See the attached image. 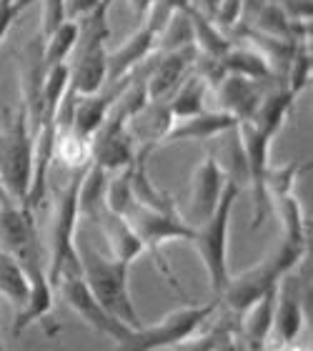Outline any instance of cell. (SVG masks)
Masks as SVG:
<instances>
[{"instance_id": "6da1fadb", "label": "cell", "mask_w": 313, "mask_h": 351, "mask_svg": "<svg viewBox=\"0 0 313 351\" xmlns=\"http://www.w3.org/2000/svg\"><path fill=\"white\" fill-rule=\"evenodd\" d=\"M306 249L308 246H303V243H296L281 236V241L261 261L243 269L236 276H228L226 286L218 296V306H226L231 316H240L251 304L273 291L286 274L296 271L301 258L306 256Z\"/></svg>"}, {"instance_id": "7a4b0ae2", "label": "cell", "mask_w": 313, "mask_h": 351, "mask_svg": "<svg viewBox=\"0 0 313 351\" xmlns=\"http://www.w3.org/2000/svg\"><path fill=\"white\" fill-rule=\"evenodd\" d=\"M75 251H78L80 276L95 296V301L125 326H131V329L143 326L138 308L133 304L131 286H128V269L131 266L105 256V254H98L80 239H75Z\"/></svg>"}, {"instance_id": "3957f363", "label": "cell", "mask_w": 313, "mask_h": 351, "mask_svg": "<svg viewBox=\"0 0 313 351\" xmlns=\"http://www.w3.org/2000/svg\"><path fill=\"white\" fill-rule=\"evenodd\" d=\"M33 125L23 103L8 108L0 123V186L15 204L28 206L33 183Z\"/></svg>"}, {"instance_id": "277c9868", "label": "cell", "mask_w": 313, "mask_h": 351, "mask_svg": "<svg viewBox=\"0 0 313 351\" xmlns=\"http://www.w3.org/2000/svg\"><path fill=\"white\" fill-rule=\"evenodd\" d=\"M240 196V186L236 181L228 178L226 189L221 193L218 206L211 213V219L203 221L201 226L193 228L190 241L196 249L198 258L203 263L205 276H208V286L216 296H221L223 286L228 281V223H231V213L234 206Z\"/></svg>"}, {"instance_id": "5b68a950", "label": "cell", "mask_w": 313, "mask_h": 351, "mask_svg": "<svg viewBox=\"0 0 313 351\" xmlns=\"http://www.w3.org/2000/svg\"><path fill=\"white\" fill-rule=\"evenodd\" d=\"M86 169L71 171L68 181L63 183L55 193V213H53V236L51 251H48V263H45V276L55 289L58 278L66 271L80 269L78 251H75V239H78V183Z\"/></svg>"}, {"instance_id": "8992f818", "label": "cell", "mask_w": 313, "mask_h": 351, "mask_svg": "<svg viewBox=\"0 0 313 351\" xmlns=\"http://www.w3.org/2000/svg\"><path fill=\"white\" fill-rule=\"evenodd\" d=\"M218 308V301H208L201 306H181L168 311L160 322L143 324L138 329H133L123 341H118L113 351H155V349H173L178 341L193 334V331L211 319Z\"/></svg>"}, {"instance_id": "52a82bcc", "label": "cell", "mask_w": 313, "mask_h": 351, "mask_svg": "<svg viewBox=\"0 0 313 351\" xmlns=\"http://www.w3.org/2000/svg\"><path fill=\"white\" fill-rule=\"evenodd\" d=\"M123 219L128 221L133 234L140 239L143 249L153 256L155 266L168 278V284H173L178 289V281H175L173 271H171V263L163 256V243L190 241L193 226H188L186 219L178 211H151V208H143V206H136V204L131 206V211L125 213Z\"/></svg>"}, {"instance_id": "ba28073f", "label": "cell", "mask_w": 313, "mask_h": 351, "mask_svg": "<svg viewBox=\"0 0 313 351\" xmlns=\"http://www.w3.org/2000/svg\"><path fill=\"white\" fill-rule=\"evenodd\" d=\"M240 141V151H243V166H246V186L251 189V198H253V219H251V226L258 228L268 216L271 201L266 196V178H268V148L271 141L263 131H258L253 123H243L236 125Z\"/></svg>"}, {"instance_id": "9c48e42d", "label": "cell", "mask_w": 313, "mask_h": 351, "mask_svg": "<svg viewBox=\"0 0 313 351\" xmlns=\"http://www.w3.org/2000/svg\"><path fill=\"white\" fill-rule=\"evenodd\" d=\"M55 289L60 291V296H63V301H66L68 306L73 308L80 322H86L95 334L108 337L113 344L123 341V339L133 331L131 326H125V324H121L118 319H113V316L95 301V296L86 286L83 276H80V269L66 271V274L58 278Z\"/></svg>"}, {"instance_id": "30bf717a", "label": "cell", "mask_w": 313, "mask_h": 351, "mask_svg": "<svg viewBox=\"0 0 313 351\" xmlns=\"http://www.w3.org/2000/svg\"><path fill=\"white\" fill-rule=\"evenodd\" d=\"M136 156H138V148L128 131V118L116 108H110L108 118L90 136V163L101 166L105 173H118L123 169H131Z\"/></svg>"}, {"instance_id": "8fae6325", "label": "cell", "mask_w": 313, "mask_h": 351, "mask_svg": "<svg viewBox=\"0 0 313 351\" xmlns=\"http://www.w3.org/2000/svg\"><path fill=\"white\" fill-rule=\"evenodd\" d=\"M308 306V289L303 286L299 271L286 274L276 286V306H273V329L276 341L281 346L299 344L303 331V316Z\"/></svg>"}, {"instance_id": "7c38bea8", "label": "cell", "mask_w": 313, "mask_h": 351, "mask_svg": "<svg viewBox=\"0 0 313 351\" xmlns=\"http://www.w3.org/2000/svg\"><path fill=\"white\" fill-rule=\"evenodd\" d=\"M228 173L218 163L213 154H205L196 163L193 176H190V196H188V226H201L203 221L211 219V213L218 206V198L226 189Z\"/></svg>"}, {"instance_id": "4fadbf2b", "label": "cell", "mask_w": 313, "mask_h": 351, "mask_svg": "<svg viewBox=\"0 0 313 351\" xmlns=\"http://www.w3.org/2000/svg\"><path fill=\"white\" fill-rule=\"evenodd\" d=\"M193 60H196V48L163 53L158 58V63L146 73L148 101H168L173 95L175 88L190 75Z\"/></svg>"}, {"instance_id": "5bb4252c", "label": "cell", "mask_w": 313, "mask_h": 351, "mask_svg": "<svg viewBox=\"0 0 313 351\" xmlns=\"http://www.w3.org/2000/svg\"><path fill=\"white\" fill-rule=\"evenodd\" d=\"M155 48V30L148 23H138V28L118 45L116 51H108L105 66H108V83H121L128 75L136 73V68L148 53Z\"/></svg>"}, {"instance_id": "9a60e30c", "label": "cell", "mask_w": 313, "mask_h": 351, "mask_svg": "<svg viewBox=\"0 0 313 351\" xmlns=\"http://www.w3.org/2000/svg\"><path fill=\"white\" fill-rule=\"evenodd\" d=\"M121 88H123V81L113 83V86L103 88V90L90 93V95L73 93V106H71V131H75L78 136L90 141V136H93V133L103 125V121L108 118L113 103H116V98L121 95Z\"/></svg>"}, {"instance_id": "2e32d148", "label": "cell", "mask_w": 313, "mask_h": 351, "mask_svg": "<svg viewBox=\"0 0 313 351\" xmlns=\"http://www.w3.org/2000/svg\"><path fill=\"white\" fill-rule=\"evenodd\" d=\"M173 116L168 110L166 101H148L136 116L128 121V131H131L133 141L138 143L136 148L140 151H153L155 146L163 143L166 133L173 125Z\"/></svg>"}, {"instance_id": "e0dca14e", "label": "cell", "mask_w": 313, "mask_h": 351, "mask_svg": "<svg viewBox=\"0 0 313 351\" xmlns=\"http://www.w3.org/2000/svg\"><path fill=\"white\" fill-rule=\"evenodd\" d=\"M216 95H218V110L234 116L238 123L243 121H251V116L255 113L258 103H261V83L248 81V78H240V75L228 73L223 81L216 88Z\"/></svg>"}, {"instance_id": "ac0fdd59", "label": "cell", "mask_w": 313, "mask_h": 351, "mask_svg": "<svg viewBox=\"0 0 313 351\" xmlns=\"http://www.w3.org/2000/svg\"><path fill=\"white\" fill-rule=\"evenodd\" d=\"M236 125H238V121L234 116L223 113V110H203V113H198V116L188 118V121H175L160 146H166V143H181V141L216 138L221 133H231Z\"/></svg>"}, {"instance_id": "d6986e66", "label": "cell", "mask_w": 313, "mask_h": 351, "mask_svg": "<svg viewBox=\"0 0 313 351\" xmlns=\"http://www.w3.org/2000/svg\"><path fill=\"white\" fill-rule=\"evenodd\" d=\"M93 223L101 226L103 239H105V243H108V251H110L108 256L110 258L123 261V263L131 266L140 254H146L140 239L133 234V228L128 226V221H125L123 216H116V213H110L108 208H105V211H103Z\"/></svg>"}, {"instance_id": "ffe728a7", "label": "cell", "mask_w": 313, "mask_h": 351, "mask_svg": "<svg viewBox=\"0 0 313 351\" xmlns=\"http://www.w3.org/2000/svg\"><path fill=\"white\" fill-rule=\"evenodd\" d=\"M28 299L18 311H15V319L10 324V331L13 337H21L23 331L33 326L36 322L45 319L53 308V286L45 276V271H36V274H28Z\"/></svg>"}, {"instance_id": "44dd1931", "label": "cell", "mask_w": 313, "mask_h": 351, "mask_svg": "<svg viewBox=\"0 0 313 351\" xmlns=\"http://www.w3.org/2000/svg\"><path fill=\"white\" fill-rule=\"evenodd\" d=\"M273 306H276V289L251 304L238 316L240 319V341L248 351H263L273 329Z\"/></svg>"}, {"instance_id": "7402d4cb", "label": "cell", "mask_w": 313, "mask_h": 351, "mask_svg": "<svg viewBox=\"0 0 313 351\" xmlns=\"http://www.w3.org/2000/svg\"><path fill=\"white\" fill-rule=\"evenodd\" d=\"M293 103H296V98L286 90V86L273 88V90L261 95V103H258V108H255L248 123H253L268 138H276V133L281 131V125L286 123V118L291 113Z\"/></svg>"}, {"instance_id": "603a6c76", "label": "cell", "mask_w": 313, "mask_h": 351, "mask_svg": "<svg viewBox=\"0 0 313 351\" xmlns=\"http://www.w3.org/2000/svg\"><path fill=\"white\" fill-rule=\"evenodd\" d=\"M105 183H108V173L90 163L78 183V216L80 219L95 221L105 211Z\"/></svg>"}, {"instance_id": "cb8c5ba5", "label": "cell", "mask_w": 313, "mask_h": 351, "mask_svg": "<svg viewBox=\"0 0 313 351\" xmlns=\"http://www.w3.org/2000/svg\"><path fill=\"white\" fill-rule=\"evenodd\" d=\"M221 66L223 71L231 75H240V78H248V81H255V83H271L276 75L271 71V66L266 63L261 53L255 51V48H231V51L221 58Z\"/></svg>"}, {"instance_id": "d4e9b609", "label": "cell", "mask_w": 313, "mask_h": 351, "mask_svg": "<svg viewBox=\"0 0 313 351\" xmlns=\"http://www.w3.org/2000/svg\"><path fill=\"white\" fill-rule=\"evenodd\" d=\"M188 15H190V25H193V48H196V53L221 60L234 48V43L223 36V30H218V25L208 15H201L193 8H188Z\"/></svg>"}, {"instance_id": "484cf974", "label": "cell", "mask_w": 313, "mask_h": 351, "mask_svg": "<svg viewBox=\"0 0 313 351\" xmlns=\"http://www.w3.org/2000/svg\"><path fill=\"white\" fill-rule=\"evenodd\" d=\"M205 83L198 78V75L190 73L181 86L175 88L173 95L166 101L168 110H171V116L173 121H188V118L198 116V113H203V103H205Z\"/></svg>"}, {"instance_id": "4316f807", "label": "cell", "mask_w": 313, "mask_h": 351, "mask_svg": "<svg viewBox=\"0 0 313 351\" xmlns=\"http://www.w3.org/2000/svg\"><path fill=\"white\" fill-rule=\"evenodd\" d=\"M205 322L183 341H178L173 346V351H216L231 334H236V324L231 319V314L221 316L218 322H213L211 326H205Z\"/></svg>"}, {"instance_id": "83f0119b", "label": "cell", "mask_w": 313, "mask_h": 351, "mask_svg": "<svg viewBox=\"0 0 313 351\" xmlns=\"http://www.w3.org/2000/svg\"><path fill=\"white\" fill-rule=\"evenodd\" d=\"M276 204L278 221H281V228H284V239H291L296 243H303L308 246V223L303 219V211H301V204L296 193H281V196L271 198Z\"/></svg>"}, {"instance_id": "f1b7e54d", "label": "cell", "mask_w": 313, "mask_h": 351, "mask_svg": "<svg viewBox=\"0 0 313 351\" xmlns=\"http://www.w3.org/2000/svg\"><path fill=\"white\" fill-rule=\"evenodd\" d=\"M155 45L163 53H175V51H188L193 48V25H190L188 8L178 10L166 21V25L158 30L155 36Z\"/></svg>"}, {"instance_id": "f546056e", "label": "cell", "mask_w": 313, "mask_h": 351, "mask_svg": "<svg viewBox=\"0 0 313 351\" xmlns=\"http://www.w3.org/2000/svg\"><path fill=\"white\" fill-rule=\"evenodd\" d=\"M53 158H58L68 171H78L90 166V141L78 136L75 131H58L55 133V148Z\"/></svg>"}, {"instance_id": "4dcf8cb0", "label": "cell", "mask_w": 313, "mask_h": 351, "mask_svg": "<svg viewBox=\"0 0 313 351\" xmlns=\"http://www.w3.org/2000/svg\"><path fill=\"white\" fill-rule=\"evenodd\" d=\"M28 276L10 254L0 249V293L15 306V311L28 299Z\"/></svg>"}, {"instance_id": "1f68e13d", "label": "cell", "mask_w": 313, "mask_h": 351, "mask_svg": "<svg viewBox=\"0 0 313 351\" xmlns=\"http://www.w3.org/2000/svg\"><path fill=\"white\" fill-rule=\"evenodd\" d=\"M75 40H78V23L73 21H63L53 33H48L43 38L45 68L58 66V63H68V58H71V53L75 48Z\"/></svg>"}, {"instance_id": "d6a6232c", "label": "cell", "mask_w": 313, "mask_h": 351, "mask_svg": "<svg viewBox=\"0 0 313 351\" xmlns=\"http://www.w3.org/2000/svg\"><path fill=\"white\" fill-rule=\"evenodd\" d=\"M308 81H311V53H308L306 45L299 43L291 63L286 68V90H288L293 98H299L308 88Z\"/></svg>"}, {"instance_id": "836d02e7", "label": "cell", "mask_w": 313, "mask_h": 351, "mask_svg": "<svg viewBox=\"0 0 313 351\" xmlns=\"http://www.w3.org/2000/svg\"><path fill=\"white\" fill-rule=\"evenodd\" d=\"M38 0H0V45L5 40L8 30L13 28V23L28 10Z\"/></svg>"}, {"instance_id": "e575fe53", "label": "cell", "mask_w": 313, "mask_h": 351, "mask_svg": "<svg viewBox=\"0 0 313 351\" xmlns=\"http://www.w3.org/2000/svg\"><path fill=\"white\" fill-rule=\"evenodd\" d=\"M63 21H66L63 0H40V28H38V36L45 38L48 33L58 28Z\"/></svg>"}, {"instance_id": "d590c367", "label": "cell", "mask_w": 313, "mask_h": 351, "mask_svg": "<svg viewBox=\"0 0 313 351\" xmlns=\"http://www.w3.org/2000/svg\"><path fill=\"white\" fill-rule=\"evenodd\" d=\"M98 8H103V0H63V15H66V21L73 23L88 18Z\"/></svg>"}, {"instance_id": "8d00e7d4", "label": "cell", "mask_w": 313, "mask_h": 351, "mask_svg": "<svg viewBox=\"0 0 313 351\" xmlns=\"http://www.w3.org/2000/svg\"><path fill=\"white\" fill-rule=\"evenodd\" d=\"M246 8V0H221V5L216 8V25L221 28H231L238 21L240 10Z\"/></svg>"}, {"instance_id": "74e56055", "label": "cell", "mask_w": 313, "mask_h": 351, "mask_svg": "<svg viewBox=\"0 0 313 351\" xmlns=\"http://www.w3.org/2000/svg\"><path fill=\"white\" fill-rule=\"evenodd\" d=\"M128 5H131V13L133 18L138 23H143L151 13V5H153V0H128Z\"/></svg>"}, {"instance_id": "f35d334b", "label": "cell", "mask_w": 313, "mask_h": 351, "mask_svg": "<svg viewBox=\"0 0 313 351\" xmlns=\"http://www.w3.org/2000/svg\"><path fill=\"white\" fill-rule=\"evenodd\" d=\"M218 5H221V0H190V8L198 10L201 15H208V18H211V13H216Z\"/></svg>"}, {"instance_id": "ab89813d", "label": "cell", "mask_w": 313, "mask_h": 351, "mask_svg": "<svg viewBox=\"0 0 313 351\" xmlns=\"http://www.w3.org/2000/svg\"><path fill=\"white\" fill-rule=\"evenodd\" d=\"M216 351H248V349L243 346V341H240V339H236V334H231V337H228Z\"/></svg>"}, {"instance_id": "60d3db41", "label": "cell", "mask_w": 313, "mask_h": 351, "mask_svg": "<svg viewBox=\"0 0 313 351\" xmlns=\"http://www.w3.org/2000/svg\"><path fill=\"white\" fill-rule=\"evenodd\" d=\"M110 5H113V0H103V8H105V10H108Z\"/></svg>"}, {"instance_id": "b9f144b4", "label": "cell", "mask_w": 313, "mask_h": 351, "mask_svg": "<svg viewBox=\"0 0 313 351\" xmlns=\"http://www.w3.org/2000/svg\"><path fill=\"white\" fill-rule=\"evenodd\" d=\"M0 351H8V349H5V344H3V341H0Z\"/></svg>"}]
</instances>
